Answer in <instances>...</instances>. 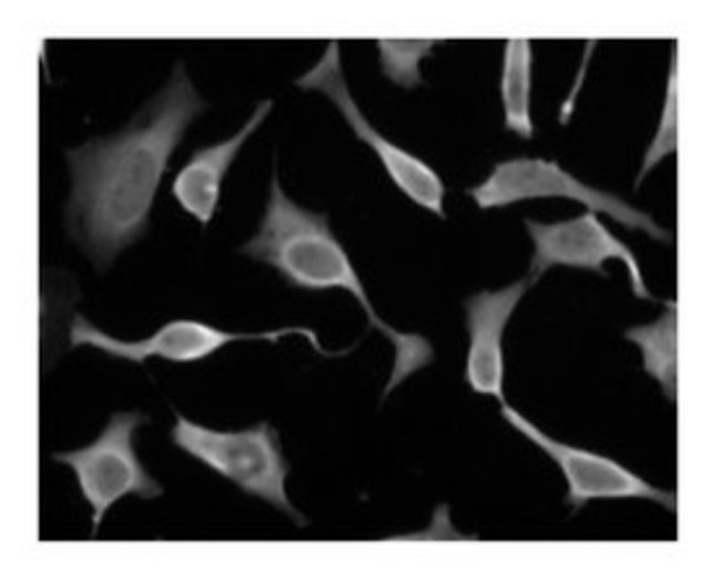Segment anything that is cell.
I'll return each mask as SVG.
<instances>
[{
    "mask_svg": "<svg viewBox=\"0 0 716 580\" xmlns=\"http://www.w3.org/2000/svg\"><path fill=\"white\" fill-rule=\"evenodd\" d=\"M207 103L183 62L117 130L68 147L66 223L96 265L142 238L172 156Z\"/></svg>",
    "mask_w": 716,
    "mask_h": 580,
    "instance_id": "1",
    "label": "cell"
},
{
    "mask_svg": "<svg viewBox=\"0 0 716 580\" xmlns=\"http://www.w3.org/2000/svg\"><path fill=\"white\" fill-rule=\"evenodd\" d=\"M240 252L272 269L293 288L311 293L341 291L351 296L365 313L370 327L394 348L386 393L432 362L433 348L425 337L401 331L378 315L327 215L307 208L289 196L276 168L272 173L257 230L242 243Z\"/></svg>",
    "mask_w": 716,
    "mask_h": 580,
    "instance_id": "2",
    "label": "cell"
},
{
    "mask_svg": "<svg viewBox=\"0 0 716 580\" xmlns=\"http://www.w3.org/2000/svg\"><path fill=\"white\" fill-rule=\"evenodd\" d=\"M171 435L181 450L246 494L274 506L296 524H305V517L289 499L285 481L290 467L279 434L269 423L220 430L177 414Z\"/></svg>",
    "mask_w": 716,
    "mask_h": 580,
    "instance_id": "3",
    "label": "cell"
},
{
    "mask_svg": "<svg viewBox=\"0 0 716 580\" xmlns=\"http://www.w3.org/2000/svg\"><path fill=\"white\" fill-rule=\"evenodd\" d=\"M295 85L301 90L322 95L334 106L409 200L438 218L445 217L446 188L440 174L424 160L381 133L367 118L348 85L337 41L327 43L317 61L295 79Z\"/></svg>",
    "mask_w": 716,
    "mask_h": 580,
    "instance_id": "4",
    "label": "cell"
},
{
    "mask_svg": "<svg viewBox=\"0 0 716 580\" xmlns=\"http://www.w3.org/2000/svg\"><path fill=\"white\" fill-rule=\"evenodd\" d=\"M468 195L480 209L502 208L530 199L564 198L654 240L671 239L670 232L649 214L583 182L553 160L522 156L501 161L484 180L468 189Z\"/></svg>",
    "mask_w": 716,
    "mask_h": 580,
    "instance_id": "5",
    "label": "cell"
},
{
    "mask_svg": "<svg viewBox=\"0 0 716 580\" xmlns=\"http://www.w3.org/2000/svg\"><path fill=\"white\" fill-rule=\"evenodd\" d=\"M291 336L306 339L317 352L323 350L316 332L304 326L236 331L188 317L167 320L150 335L131 340L115 337L84 316L75 315L68 332L72 347H91L109 357L133 363H142L155 358L178 364L203 361L231 343L241 341L276 343Z\"/></svg>",
    "mask_w": 716,
    "mask_h": 580,
    "instance_id": "6",
    "label": "cell"
},
{
    "mask_svg": "<svg viewBox=\"0 0 716 580\" xmlns=\"http://www.w3.org/2000/svg\"><path fill=\"white\" fill-rule=\"evenodd\" d=\"M144 420L139 413H116L94 441L53 456L74 472L80 493L93 510V534L108 508L121 497L135 495L149 500L163 492L133 446L134 431Z\"/></svg>",
    "mask_w": 716,
    "mask_h": 580,
    "instance_id": "7",
    "label": "cell"
},
{
    "mask_svg": "<svg viewBox=\"0 0 716 580\" xmlns=\"http://www.w3.org/2000/svg\"><path fill=\"white\" fill-rule=\"evenodd\" d=\"M500 414L556 463L567 485L565 503L573 510L600 499H642L670 512L676 510L674 491L651 484L610 457L551 437L507 402Z\"/></svg>",
    "mask_w": 716,
    "mask_h": 580,
    "instance_id": "8",
    "label": "cell"
},
{
    "mask_svg": "<svg viewBox=\"0 0 716 580\" xmlns=\"http://www.w3.org/2000/svg\"><path fill=\"white\" fill-rule=\"evenodd\" d=\"M524 226L533 244L528 278L531 284L555 266L579 269L606 276L608 272L605 263L618 260L628 272L632 293L641 299L653 300L636 254L610 231L597 214L586 211L552 222L525 219Z\"/></svg>",
    "mask_w": 716,
    "mask_h": 580,
    "instance_id": "9",
    "label": "cell"
},
{
    "mask_svg": "<svg viewBox=\"0 0 716 580\" xmlns=\"http://www.w3.org/2000/svg\"><path fill=\"white\" fill-rule=\"evenodd\" d=\"M530 281L520 280L497 289L480 291L465 300L468 348L464 380L477 394L505 397L503 337Z\"/></svg>",
    "mask_w": 716,
    "mask_h": 580,
    "instance_id": "10",
    "label": "cell"
},
{
    "mask_svg": "<svg viewBox=\"0 0 716 580\" xmlns=\"http://www.w3.org/2000/svg\"><path fill=\"white\" fill-rule=\"evenodd\" d=\"M271 99L256 105L242 124L228 136L196 147L176 172L171 194L178 207L200 226L219 208L223 185L245 144L270 114Z\"/></svg>",
    "mask_w": 716,
    "mask_h": 580,
    "instance_id": "11",
    "label": "cell"
},
{
    "mask_svg": "<svg viewBox=\"0 0 716 580\" xmlns=\"http://www.w3.org/2000/svg\"><path fill=\"white\" fill-rule=\"evenodd\" d=\"M533 51L527 39H511L505 44L500 73V98L507 130L522 139L534 132L531 112Z\"/></svg>",
    "mask_w": 716,
    "mask_h": 580,
    "instance_id": "12",
    "label": "cell"
},
{
    "mask_svg": "<svg viewBox=\"0 0 716 580\" xmlns=\"http://www.w3.org/2000/svg\"><path fill=\"white\" fill-rule=\"evenodd\" d=\"M676 303L668 300L660 317L649 324L630 327L623 335L639 348L644 372L658 382L665 397L672 402L676 398Z\"/></svg>",
    "mask_w": 716,
    "mask_h": 580,
    "instance_id": "13",
    "label": "cell"
},
{
    "mask_svg": "<svg viewBox=\"0 0 716 580\" xmlns=\"http://www.w3.org/2000/svg\"><path fill=\"white\" fill-rule=\"evenodd\" d=\"M437 40H378L377 52L381 73L393 85L403 89L419 87L422 63L431 55Z\"/></svg>",
    "mask_w": 716,
    "mask_h": 580,
    "instance_id": "14",
    "label": "cell"
},
{
    "mask_svg": "<svg viewBox=\"0 0 716 580\" xmlns=\"http://www.w3.org/2000/svg\"><path fill=\"white\" fill-rule=\"evenodd\" d=\"M677 149V72L676 61L672 59L665 96L654 135L644 153L640 172L637 176L639 184L657 164Z\"/></svg>",
    "mask_w": 716,
    "mask_h": 580,
    "instance_id": "15",
    "label": "cell"
}]
</instances>
